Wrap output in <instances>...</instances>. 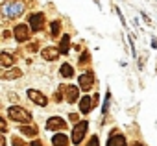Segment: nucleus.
I'll return each mask as SVG.
<instances>
[{
    "label": "nucleus",
    "instance_id": "13",
    "mask_svg": "<svg viewBox=\"0 0 157 146\" xmlns=\"http://www.w3.org/2000/svg\"><path fill=\"white\" fill-rule=\"evenodd\" d=\"M0 65H2L4 68H8V67L15 65V57L10 52H2V54H0Z\"/></svg>",
    "mask_w": 157,
    "mask_h": 146
},
{
    "label": "nucleus",
    "instance_id": "25",
    "mask_svg": "<svg viewBox=\"0 0 157 146\" xmlns=\"http://www.w3.org/2000/svg\"><path fill=\"white\" fill-rule=\"evenodd\" d=\"M30 146H43V142H41V140H33Z\"/></svg>",
    "mask_w": 157,
    "mask_h": 146
},
{
    "label": "nucleus",
    "instance_id": "24",
    "mask_svg": "<svg viewBox=\"0 0 157 146\" xmlns=\"http://www.w3.org/2000/svg\"><path fill=\"white\" fill-rule=\"evenodd\" d=\"M68 118L72 120V124H78V120H80V117H78L76 113H70V115H68Z\"/></svg>",
    "mask_w": 157,
    "mask_h": 146
},
{
    "label": "nucleus",
    "instance_id": "1",
    "mask_svg": "<svg viewBox=\"0 0 157 146\" xmlns=\"http://www.w3.org/2000/svg\"><path fill=\"white\" fill-rule=\"evenodd\" d=\"M26 10V4L22 2V0H8V2H4V13L11 19H17L24 13Z\"/></svg>",
    "mask_w": 157,
    "mask_h": 146
},
{
    "label": "nucleus",
    "instance_id": "18",
    "mask_svg": "<svg viewBox=\"0 0 157 146\" xmlns=\"http://www.w3.org/2000/svg\"><path fill=\"white\" fill-rule=\"evenodd\" d=\"M19 131H21V133H24L26 137H35V135H37V129H35L33 126H21V128H19Z\"/></svg>",
    "mask_w": 157,
    "mask_h": 146
},
{
    "label": "nucleus",
    "instance_id": "17",
    "mask_svg": "<svg viewBox=\"0 0 157 146\" xmlns=\"http://www.w3.org/2000/svg\"><path fill=\"white\" fill-rule=\"evenodd\" d=\"M50 30H52V32H50V35H52L54 39H57V37H59V33H61V22H59V21H54V22L50 24Z\"/></svg>",
    "mask_w": 157,
    "mask_h": 146
},
{
    "label": "nucleus",
    "instance_id": "4",
    "mask_svg": "<svg viewBox=\"0 0 157 146\" xmlns=\"http://www.w3.org/2000/svg\"><path fill=\"white\" fill-rule=\"evenodd\" d=\"M28 24L32 28V32H39L44 24V15L43 13H32L28 15Z\"/></svg>",
    "mask_w": 157,
    "mask_h": 146
},
{
    "label": "nucleus",
    "instance_id": "12",
    "mask_svg": "<svg viewBox=\"0 0 157 146\" xmlns=\"http://www.w3.org/2000/svg\"><path fill=\"white\" fill-rule=\"evenodd\" d=\"M93 102H94V96H83L82 100H80V111L83 113V115H89V111L93 109Z\"/></svg>",
    "mask_w": 157,
    "mask_h": 146
},
{
    "label": "nucleus",
    "instance_id": "20",
    "mask_svg": "<svg viewBox=\"0 0 157 146\" xmlns=\"http://www.w3.org/2000/svg\"><path fill=\"white\" fill-rule=\"evenodd\" d=\"M109 102H111V91L105 93V102H104V106H102V113H104V115H105L107 109H109Z\"/></svg>",
    "mask_w": 157,
    "mask_h": 146
},
{
    "label": "nucleus",
    "instance_id": "9",
    "mask_svg": "<svg viewBox=\"0 0 157 146\" xmlns=\"http://www.w3.org/2000/svg\"><path fill=\"white\" fill-rule=\"evenodd\" d=\"M13 35H15V39H17L19 43H24V41L30 37V30H28L26 24H19V26L13 28Z\"/></svg>",
    "mask_w": 157,
    "mask_h": 146
},
{
    "label": "nucleus",
    "instance_id": "15",
    "mask_svg": "<svg viewBox=\"0 0 157 146\" xmlns=\"http://www.w3.org/2000/svg\"><path fill=\"white\" fill-rule=\"evenodd\" d=\"M59 74H61L63 78H72V76H74V67L68 65V63H63L61 68H59Z\"/></svg>",
    "mask_w": 157,
    "mask_h": 146
},
{
    "label": "nucleus",
    "instance_id": "3",
    "mask_svg": "<svg viewBox=\"0 0 157 146\" xmlns=\"http://www.w3.org/2000/svg\"><path fill=\"white\" fill-rule=\"evenodd\" d=\"M87 129H89V122H87V120H82V122L74 124V129H72V142H74V144H80V142L83 140Z\"/></svg>",
    "mask_w": 157,
    "mask_h": 146
},
{
    "label": "nucleus",
    "instance_id": "10",
    "mask_svg": "<svg viewBox=\"0 0 157 146\" xmlns=\"http://www.w3.org/2000/svg\"><path fill=\"white\" fill-rule=\"evenodd\" d=\"M59 46H46V48H43V52H41V56L46 59V61H56L57 57H59Z\"/></svg>",
    "mask_w": 157,
    "mask_h": 146
},
{
    "label": "nucleus",
    "instance_id": "2",
    "mask_svg": "<svg viewBox=\"0 0 157 146\" xmlns=\"http://www.w3.org/2000/svg\"><path fill=\"white\" fill-rule=\"evenodd\" d=\"M8 117H10L13 122H21V124H26V122L32 120V113L26 111V109L21 107V106H11V107H8Z\"/></svg>",
    "mask_w": 157,
    "mask_h": 146
},
{
    "label": "nucleus",
    "instance_id": "19",
    "mask_svg": "<svg viewBox=\"0 0 157 146\" xmlns=\"http://www.w3.org/2000/svg\"><path fill=\"white\" fill-rule=\"evenodd\" d=\"M68 43H70V37L68 35H63L61 37V43H59V52L61 54H67L68 52Z\"/></svg>",
    "mask_w": 157,
    "mask_h": 146
},
{
    "label": "nucleus",
    "instance_id": "26",
    "mask_svg": "<svg viewBox=\"0 0 157 146\" xmlns=\"http://www.w3.org/2000/svg\"><path fill=\"white\" fill-rule=\"evenodd\" d=\"M153 48H157V39H153V44H151Z\"/></svg>",
    "mask_w": 157,
    "mask_h": 146
},
{
    "label": "nucleus",
    "instance_id": "27",
    "mask_svg": "<svg viewBox=\"0 0 157 146\" xmlns=\"http://www.w3.org/2000/svg\"><path fill=\"white\" fill-rule=\"evenodd\" d=\"M129 146H142L140 142H133V144H129Z\"/></svg>",
    "mask_w": 157,
    "mask_h": 146
},
{
    "label": "nucleus",
    "instance_id": "23",
    "mask_svg": "<svg viewBox=\"0 0 157 146\" xmlns=\"http://www.w3.org/2000/svg\"><path fill=\"white\" fill-rule=\"evenodd\" d=\"M87 146H100V142H98V137L96 135H93L91 139H89V144Z\"/></svg>",
    "mask_w": 157,
    "mask_h": 146
},
{
    "label": "nucleus",
    "instance_id": "21",
    "mask_svg": "<svg viewBox=\"0 0 157 146\" xmlns=\"http://www.w3.org/2000/svg\"><path fill=\"white\" fill-rule=\"evenodd\" d=\"M87 61H91V54H89V52H83L82 57H80V65H85Z\"/></svg>",
    "mask_w": 157,
    "mask_h": 146
},
{
    "label": "nucleus",
    "instance_id": "7",
    "mask_svg": "<svg viewBox=\"0 0 157 146\" xmlns=\"http://www.w3.org/2000/svg\"><path fill=\"white\" fill-rule=\"evenodd\" d=\"M63 91H65V98L68 104H74L78 100V96H80V87H76V85H63Z\"/></svg>",
    "mask_w": 157,
    "mask_h": 146
},
{
    "label": "nucleus",
    "instance_id": "16",
    "mask_svg": "<svg viewBox=\"0 0 157 146\" xmlns=\"http://www.w3.org/2000/svg\"><path fill=\"white\" fill-rule=\"evenodd\" d=\"M21 76H22V70H21V68H15V70L4 72V74H2V80L6 82V80H13V78H21Z\"/></svg>",
    "mask_w": 157,
    "mask_h": 146
},
{
    "label": "nucleus",
    "instance_id": "8",
    "mask_svg": "<svg viewBox=\"0 0 157 146\" xmlns=\"http://www.w3.org/2000/svg\"><path fill=\"white\" fill-rule=\"evenodd\" d=\"M48 131H54V129H65L67 128V122L63 120V118H59V117H50L48 120H46V126H44Z\"/></svg>",
    "mask_w": 157,
    "mask_h": 146
},
{
    "label": "nucleus",
    "instance_id": "14",
    "mask_svg": "<svg viewBox=\"0 0 157 146\" xmlns=\"http://www.w3.org/2000/svg\"><path fill=\"white\" fill-rule=\"evenodd\" d=\"M52 144H54V146H68V139H67V135H63V133H56V135L52 137Z\"/></svg>",
    "mask_w": 157,
    "mask_h": 146
},
{
    "label": "nucleus",
    "instance_id": "11",
    "mask_svg": "<svg viewBox=\"0 0 157 146\" xmlns=\"http://www.w3.org/2000/svg\"><path fill=\"white\" fill-rule=\"evenodd\" d=\"M105 146H126V139H124V135H120L117 129H113L111 131V137L107 139V144Z\"/></svg>",
    "mask_w": 157,
    "mask_h": 146
},
{
    "label": "nucleus",
    "instance_id": "6",
    "mask_svg": "<svg viewBox=\"0 0 157 146\" xmlns=\"http://www.w3.org/2000/svg\"><path fill=\"white\" fill-rule=\"evenodd\" d=\"M93 85H94V74L91 70L83 72V74L80 76V89L82 91H89V89H93Z\"/></svg>",
    "mask_w": 157,
    "mask_h": 146
},
{
    "label": "nucleus",
    "instance_id": "5",
    "mask_svg": "<svg viewBox=\"0 0 157 146\" xmlns=\"http://www.w3.org/2000/svg\"><path fill=\"white\" fill-rule=\"evenodd\" d=\"M28 98H30L33 104L41 106V107H46V104H48V98H46L41 91H35V89H28Z\"/></svg>",
    "mask_w": 157,
    "mask_h": 146
},
{
    "label": "nucleus",
    "instance_id": "22",
    "mask_svg": "<svg viewBox=\"0 0 157 146\" xmlns=\"http://www.w3.org/2000/svg\"><path fill=\"white\" fill-rule=\"evenodd\" d=\"M11 144H13V146H28V144H26V142H24L22 139H19V137H13Z\"/></svg>",
    "mask_w": 157,
    "mask_h": 146
}]
</instances>
